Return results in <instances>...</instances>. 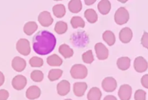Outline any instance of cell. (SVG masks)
<instances>
[{
    "label": "cell",
    "instance_id": "9a60e30c",
    "mask_svg": "<svg viewBox=\"0 0 148 100\" xmlns=\"http://www.w3.org/2000/svg\"><path fill=\"white\" fill-rule=\"evenodd\" d=\"M87 89V84L85 82H76L73 85V93L76 97H82L84 95Z\"/></svg>",
    "mask_w": 148,
    "mask_h": 100
},
{
    "label": "cell",
    "instance_id": "2e32d148",
    "mask_svg": "<svg viewBox=\"0 0 148 100\" xmlns=\"http://www.w3.org/2000/svg\"><path fill=\"white\" fill-rule=\"evenodd\" d=\"M97 8L99 12L102 15H107L110 12L111 9V4L108 0H102L98 3Z\"/></svg>",
    "mask_w": 148,
    "mask_h": 100
},
{
    "label": "cell",
    "instance_id": "d6986e66",
    "mask_svg": "<svg viewBox=\"0 0 148 100\" xmlns=\"http://www.w3.org/2000/svg\"><path fill=\"white\" fill-rule=\"evenodd\" d=\"M131 65V60L128 57H122L118 59L117 66L121 71H126Z\"/></svg>",
    "mask_w": 148,
    "mask_h": 100
},
{
    "label": "cell",
    "instance_id": "cb8c5ba5",
    "mask_svg": "<svg viewBox=\"0 0 148 100\" xmlns=\"http://www.w3.org/2000/svg\"><path fill=\"white\" fill-rule=\"evenodd\" d=\"M102 38L109 46H113L116 42L115 34L110 31H105L102 34Z\"/></svg>",
    "mask_w": 148,
    "mask_h": 100
},
{
    "label": "cell",
    "instance_id": "8992f818",
    "mask_svg": "<svg viewBox=\"0 0 148 100\" xmlns=\"http://www.w3.org/2000/svg\"><path fill=\"white\" fill-rule=\"evenodd\" d=\"M102 87L106 92H113L117 88V81L113 77H107L102 81Z\"/></svg>",
    "mask_w": 148,
    "mask_h": 100
},
{
    "label": "cell",
    "instance_id": "6da1fadb",
    "mask_svg": "<svg viewBox=\"0 0 148 100\" xmlns=\"http://www.w3.org/2000/svg\"><path fill=\"white\" fill-rule=\"evenodd\" d=\"M56 44V37L47 31H39L33 38V49L36 53L40 55L51 53Z\"/></svg>",
    "mask_w": 148,
    "mask_h": 100
},
{
    "label": "cell",
    "instance_id": "f1b7e54d",
    "mask_svg": "<svg viewBox=\"0 0 148 100\" xmlns=\"http://www.w3.org/2000/svg\"><path fill=\"white\" fill-rule=\"evenodd\" d=\"M31 78L34 82H41L44 79V73L42 71L36 70L31 73Z\"/></svg>",
    "mask_w": 148,
    "mask_h": 100
},
{
    "label": "cell",
    "instance_id": "836d02e7",
    "mask_svg": "<svg viewBox=\"0 0 148 100\" xmlns=\"http://www.w3.org/2000/svg\"><path fill=\"white\" fill-rule=\"evenodd\" d=\"M8 97H9V92L7 90H0V100H7Z\"/></svg>",
    "mask_w": 148,
    "mask_h": 100
},
{
    "label": "cell",
    "instance_id": "44dd1931",
    "mask_svg": "<svg viewBox=\"0 0 148 100\" xmlns=\"http://www.w3.org/2000/svg\"><path fill=\"white\" fill-rule=\"evenodd\" d=\"M47 62L49 65L52 67L60 66L62 64V60L57 55H52L47 59Z\"/></svg>",
    "mask_w": 148,
    "mask_h": 100
},
{
    "label": "cell",
    "instance_id": "74e56055",
    "mask_svg": "<svg viewBox=\"0 0 148 100\" xmlns=\"http://www.w3.org/2000/svg\"><path fill=\"white\" fill-rule=\"evenodd\" d=\"M95 2H96L95 0H93V1H88V0H85V4H86V5H90L95 3Z\"/></svg>",
    "mask_w": 148,
    "mask_h": 100
},
{
    "label": "cell",
    "instance_id": "9c48e42d",
    "mask_svg": "<svg viewBox=\"0 0 148 100\" xmlns=\"http://www.w3.org/2000/svg\"><path fill=\"white\" fill-rule=\"evenodd\" d=\"M134 68L138 73L145 72L148 68V63L143 57H137L134 62Z\"/></svg>",
    "mask_w": 148,
    "mask_h": 100
},
{
    "label": "cell",
    "instance_id": "3957f363",
    "mask_svg": "<svg viewBox=\"0 0 148 100\" xmlns=\"http://www.w3.org/2000/svg\"><path fill=\"white\" fill-rule=\"evenodd\" d=\"M114 20L118 25L126 24L129 20V14L127 10L125 8H119L115 13Z\"/></svg>",
    "mask_w": 148,
    "mask_h": 100
},
{
    "label": "cell",
    "instance_id": "30bf717a",
    "mask_svg": "<svg viewBox=\"0 0 148 100\" xmlns=\"http://www.w3.org/2000/svg\"><path fill=\"white\" fill-rule=\"evenodd\" d=\"M27 84V79L22 75H18L13 78L12 81V85L15 89L20 91L23 89Z\"/></svg>",
    "mask_w": 148,
    "mask_h": 100
},
{
    "label": "cell",
    "instance_id": "7a4b0ae2",
    "mask_svg": "<svg viewBox=\"0 0 148 100\" xmlns=\"http://www.w3.org/2000/svg\"><path fill=\"white\" fill-rule=\"evenodd\" d=\"M71 75L75 79H84L87 76L88 70L86 66L82 64H76L71 68Z\"/></svg>",
    "mask_w": 148,
    "mask_h": 100
},
{
    "label": "cell",
    "instance_id": "603a6c76",
    "mask_svg": "<svg viewBox=\"0 0 148 100\" xmlns=\"http://www.w3.org/2000/svg\"><path fill=\"white\" fill-rule=\"evenodd\" d=\"M38 28V25H37L36 23L34 21H31V22H28L25 24L23 28V31L26 35L31 36Z\"/></svg>",
    "mask_w": 148,
    "mask_h": 100
},
{
    "label": "cell",
    "instance_id": "4fadbf2b",
    "mask_svg": "<svg viewBox=\"0 0 148 100\" xmlns=\"http://www.w3.org/2000/svg\"><path fill=\"white\" fill-rule=\"evenodd\" d=\"M71 84L66 80H62L57 86L58 94L60 96H65L70 92Z\"/></svg>",
    "mask_w": 148,
    "mask_h": 100
},
{
    "label": "cell",
    "instance_id": "d4e9b609",
    "mask_svg": "<svg viewBox=\"0 0 148 100\" xmlns=\"http://www.w3.org/2000/svg\"><path fill=\"white\" fill-rule=\"evenodd\" d=\"M52 12L54 15L58 18H61L65 16V8L63 5H56L52 8Z\"/></svg>",
    "mask_w": 148,
    "mask_h": 100
},
{
    "label": "cell",
    "instance_id": "ffe728a7",
    "mask_svg": "<svg viewBox=\"0 0 148 100\" xmlns=\"http://www.w3.org/2000/svg\"><path fill=\"white\" fill-rule=\"evenodd\" d=\"M102 97V92L97 87H93L89 90L87 94L88 100H100Z\"/></svg>",
    "mask_w": 148,
    "mask_h": 100
},
{
    "label": "cell",
    "instance_id": "e575fe53",
    "mask_svg": "<svg viewBox=\"0 0 148 100\" xmlns=\"http://www.w3.org/2000/svg\"><path fill=\"white\" fill-rule=\"evenodd\" d=\"M141 84L145 88H148V74L143 75L141 78Z\"/></svg>",
    "mask_w": 148,
    "mask_h": 100
},
{
    "label": "cell",
    "instance_id": "4dcf8cb0",
    "mask_svg": "<svg viewBox=\"0 0 148 100\" xmlns=\"http://www.w3.org/2000/svg\"><path fill=\"white\" fill-rule=\"evenodd\" d=\"M82 60L86 64H91L94 61V55L92 50H88L82 55Z\"/></svg>",
    "mask_w": 148,
    "mask_h": 100
},
{
    "label": "cell",
    "instance_id": "d590c367",
    "mask_svg": "<svg viewBox=\"0 0 148 100\" xmlns=\"http://www.w3.org/2000/svg\"><path fill=\"white\" fill-rule=\"evenodd\" d=\"M4 83H5V75L0 71V86L3 85Z\"/></svg>",
    "mask_w": 148,
    "mask_h": 100
},
{
    "label": "cell",
    "instance_id": "277c9868",
    "mask_svg": "<svg viewBox=\"0 0 148 100\" xmlns=\"http://www.w3.org/2000/svg\"><path fill=\"white\" fill-rule=\"evenodd\" d=\"M16 49L20 54L24 56H27L31 53V46L30 42L25 38H21L18 41Z\"/></svg>",
    "mask_w": 148,
    "mask_h": 100
},
{
    "label": "cell",
    "instance_id": "8fae6325",
    "mask_svg": "<svg viewBox=\"0 0 148 100\" xmlns=\"http://www.w3.org/2000/svg\"><path fill=\"white\" fill-rule=\"evenodd\" d=\"M133 37V33L131 28L126 27L121 30L119 33V39L123 44H127L131 41Z\"/></svg>",
    "mask_w": 148,
    "mask_h": 100
},
{
    "label": "cell",
    "instance_id": "7402d4cb",
    "mask_svg": "<svg viewBox=\"0 0 148 100\" xmlns=\"http://www.w3.org/2000/svg\"><path fill=\"white\" fill-rule=\"evenodd\" d=\"M84 17L90 23H95L97 21L98 16L96 11L93 9H87L84 12Z\"/></svg>",
    "mask_w": 148,
    "mask_h": 100
},
{
    "label": "cell",
    "instance_id": "d6a6232c",
    "mask_svg": "<svg viewBox=\"0 0 148 100\" xmlns=\"http://www.w3.org/2000/svg\"><path fill=\"white\" fill-rule=\"evenodd\" d=\"M141 43H142V45L144 47L148 49V33L146 32V31L144 32L143 36L141 38Z\"/></svg>",
    "mask_w": 148,
    "mask_h": 100
},
{
    "label": "cell",
    "instance_id": "52a82bcc",
    "mask_svg": "<svg viewBox=\"0 0 148 100\" xmlns=\"http://www.w3.org/2000/svg\"><path fill=\"white\" fill-rule=\"evenodd\" d=\"M38 21L41 25L43 27H49L53 23V18L51 16V14L47 11H43L38 16Z\"/></svg>",
    "mask_w": 148,
    "mask_h": 100
},
{
    "label": "cell",
    "instance_id": "5bb4252c",
    "mask_svg": "<svg viewBox=\"0 0 148 100\" xmlns=\"http://www.w3.org/2000/svg\"><path fill=\"white\" fill-rule=\"evenodd\" d=\"M25 96L30 100L38 99L41 96V89L36 86H31L27 89Z\"/></svg>",
    "mask_w": 148,
    "mask_h": 100
},
{
    "label": "cell",
    "instance_id": "ba28073f",
    "mask_svg": "<svg viewBox=\"0 0 148 100\" xmlns=\"http://www.w3.org/2000/svg\"><path fill=\"white\" fill-rule=\"evenodd\" d=\"M132 94V88L131 86L128 84H123L121 86L119 90V97L121 100H129Z\"/></svg>",
    "mask_w": 148,
    "mask_h": 100
},
{
    "label": "cell",
    "instance_id": "4316f807",
    "mask_svg": "<svg viewBox=\"0 0 148 100\" xmlns=\"http://www.w3.org/2000/svg\"><path fill=\"white\" fill-rule=\"evenodd\" d=\"M68 30V24L63 21H58L55 25V31L58 34H63Z\"/></svg>",
    "mask_w": 148,
    "mask_h": 100
},
{
    "label": "cell",
    "instance_id": "83f0119b",
    "mask_svg": "<svg viewBox=\"0 0 148 100\" xmlns=\"http://www.w3.org/2000/svg\"><path fill=\"white\" fill-rule=\"evenodd\" d=\"M62 75V71L60 69H52L48 73V78L50 81H55L59 79Z\"/></svg>",
    "mask_w": 148,
    "mask_h": 100
},
{
    "label": "cell",
    "instance_id": "5b68a950",
    "mask_svg": "<svg viewBox=\"0 0 148 100\" xmlns=\"http://www.w3.org/2000/svg\"><path fill=\"white\" fill-rule=\"evenodd\" d=\"M97 58L99 60H105L109 56V51L108 48L102 43H97L95 46Z\"/></svg>",
    "mask_w": 148,
    "mask_h": 100
},
{
    "label": "cell",
    "instance_id": "7c38bea8",
    "mask_svg": "<svg viewBox=\"0 0 148 100\" xmlns=\"http://www.w3.org/2000/svg\"><path fill=\"white\" fill-rule=\"evenodd\" d=\"M26 62L20 57H15L12 61V67L16 72H22L25 70Z\"/></svg>",
    "mask_w": 148,
    "mask_h": 100
},
{
    "label": "cell",
    "instance_id": "f546056e",
    "mask_svg": "<svg viewBox=\"0 0 148 100\" xmlns=\"http://www.w3.org/2000/svg\"><path fill=\"white\" fill-rule=\"evenodd\" d=\"M29 64L31 67L33 68H40L42 67L44 64V61L42 58H39V57H33L30 59Z\"/></svg>",
    "mask_w": 148,
    "mask_h": 100
},
{
    "label": "cell",
    "instance_id": "f35d334b",
    "mask_svg": "<svg viewBox=\"0 0 148 100\" xmlns=\"http://www.w3.org/2000/svg\"><path fill=\"white\" fill-rule=\"evenodd\" d=\"M64 100H72V99H65Z\"/></svg>",
    "mask_w": 148,
    "mask_h": 100
},
{
    "label": "cell",
    "instance_id": "ac0fdd59",
    "mask_svg": "<svg viewBox=\"0 0 148 100\" xmlns=\"http://www.w3.org/2000/svg\"><path fill=\"white\" fill-rule=\"evenodd\" d=\"M59 52L60 55L63 56L64 58L68 59V58H71L73 55V50L67 44H63L60 46L59 47Z\"/></svg>",
    "mask_w": 148,
    "mask_h": 100
},
{
    "label": "cell",
    "instance_id": "1f68e13d",
    "mask_svg": "<svg viewBox=\"0 0 148 100\" xmlns=\"http://www.w3.org/2000/svg\"><path fill=\"white\" fill-rule=\"evenodd\" d=\"M135 100H145L146 99V92L144 90L138 89L135 91L134 94Z\"/></svg>",
    "mask_w": 148,
    "mask_h": 100
},
{
    "label": "cell",
    "instance_id": "8d00e7d4",
    "mask_svg": "<svg viewBox=\"0 0 148 100\" xmlns=\"http://www.w3.org/2000/svg\"><path fill=\"white\" fill-rule=\"evenodd\" d=\"M103 100H118L116 97L113 95H108L103 99Z\"/></svg>",
    "mask_w": 148,
    "mask_h": 100
},
{
    "label": "cell",
    "instance_id": "484cf974",
    "mask_svg": "<svg viewBox=\"0 0 148 100\" xmlns=\"http://www.w3.org/2000/svg\"><path fill=\"white\" fill-rule=\"evenodd\" d=\"M71 24L73 28H84L85 22L81 17L74 16L71 18Z\"/></svg>",
    "mask_w": 148,
    "mask_h": 100
},
{
    "label": "cell",
    "instance_id": "e0dca14e",
    "mask_svg": "<svg viewBox=\"0 0 148 100\" xmlns=\"http://www.w3.org/2000/svg\"><path fill=\"white\" fill-rule=\"evenodd\" d=\"M68 10L72 13H78L82 10V4L80 0H71L68 3Z\"/></svg>",
    "mask_w": 148,
    "mask_h": 100
}]
</instances>
